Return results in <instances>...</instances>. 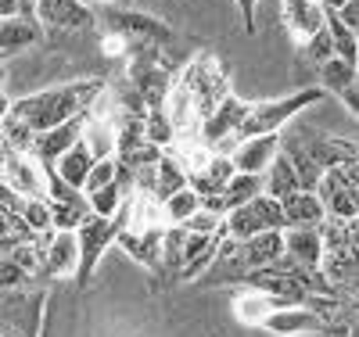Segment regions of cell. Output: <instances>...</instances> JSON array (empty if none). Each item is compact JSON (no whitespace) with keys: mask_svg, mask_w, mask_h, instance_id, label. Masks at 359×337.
<instances>
[{"mask_svg":"<svg viewBox=\"0 0 359 337\" xmlns=\"http://www.w3.org/2000/svg\"><path fill=\"white\" fill-rule=\"evenodd\" d=\"M4 187H11L18 198H47V169L25 155V151L4 147Z\"/></svg>","mask_w":359,"mask_h":337,"instance_id":"7","label":"cell"},{"mask_svg":"<svg viewBox=\"0 0 359 337\" xmlns=\"http://www.w3.org/2000/svg\"><path fill=\"white\" fill-rule=\"evenodd\" d=\"M43 301H47L43 291H8L4 294V333L40 337Z\"/></svg>","mask_w":359,"mask_h":337,"instance_id":"8","label":"cell"},{"mask_svg":"<svg viewBox=\"0 0 359 337\" xmlns=\"http://www.w3.org/2000/svg\"><path fill=\"white\" fill-rule=\"evenodd\" d=\"M280 151H284V137L273 133V137H252V140H241L233 151V165L237 172H252V176H266L269 165H273L280 158Z\"/></svg>","mask_w":359,"mask_h":337,"instance_id":"15","label":"cell"},{"mask_svg":"<svg viewBox=\"0 0 359 337\" xmlns=\"http://www.w3.org/2000/svg\"><path fill=\"white\" fill-rule=\"evenodd\" d=\"M323 11H345L348 8V0H320Z\"/></svg>","mask_w":359,"mask_h":337,"instance_id":"38","label":"cell"},{"mask_svg":"<svg viewBox=\"0 0 359 337\" xmlns=\"http://www.w3.org/2000/svg\"><path fill=\"white\" fill-rule=\"evenodd\" d=\"M86 126H90V115H79V118L65 122V126L40 133V137H36V144H33V158H36L43 169L57 165V162L65 158V151H69V147H76V144L86 137Z\"/></svg>","mask_w":359,"mask_h":337,"instance_id":"12","label":"cell"},{"mask_svg":"<svg viewBox=\"0 0 359 337\" xmlns=\"http://www.w3.org/2000/svg\"><path fill=\"white\" fill-rule=\"evenodd\" d=\"M4 259H11L15 266H22L29 277L43 273V240H29V244H18V248L4 252Z\"/></svg>","mask_w":359,"mask_h":337,"instance_id":"31","label":"cell"},{"mask_svg":"<svg viewBox=\"0 0 359 337\" xmlns=\"http://www.w3.org/2000/svg\"><path fill=\"white\" fill-rule=\"evenodd\" d=\"M180 86L187 90V97L194 101L198 115H201V126H205V118L212 115L233 90H230V79H226V69L219 65V57L216 54H208V50H198L184 69H180Z\"/></svg>","mask_w":359,"mask_h":337,"instance_id":"2","label":"cell"},{"mask_svg":"<svg viewBox=\"0 0 359 337\" xmlns=\"http://www.w3.org/2000/svg\"><path fill=\"white\" fill-rule=\"evenodd\" d=\"M266 230H287V219H284V201L277 198H269V194H259L255 201L241 205V208H233L226 223H223V233L230 240H252Z\"/></svg>","mask_w":359,"mask_h":337,"instance_id":"4","label":"cell"},{"mask_svg":"<svg viewBox=\"0 0 359 337\" xmlns=\"http://www.w3.org/2000/svg\"><path fill=\"white\" fill-rule=\"evenodd\" d=\"M280 22L287 36L298 47H306L313 36H320L327 29V11L320 0H280Z\"/></svg>","mask_w":359,"mask_h":337,"instance_id":"10","label":"cell"},{"mask_svg":"<svg viewBox=\"0 0 359 337\" xmlns=\"http://www.w3.org/2000/svg\"><path fill=\"white\" fill-rule=\"evenodd\" d=\"M22 216H25V223L33 226V233H36L40 240H47V237L57 233V230H54V216H50V201H47V198H29V201L22 205Z\"/></svg>","mask_w":359,"mask_h":337,"instance_id":"28","label":"cell"},{"mask_svg":"<svg viewBox=\"0 0 359 337\" xmlns=\"http://www.w3.org/2000/svg\"><path fill=\"white\" fill-rule=\"evenodd\" d=\"M320 83L327 94H334L355 118H359V65H345V61L331 57L320 69Z\"/></svg>","mask_w":359,"mask_h":337,"instance_id":"18","label":"cell"},{"mask_svg":"<svg viewBox=\"0 0 359 337\" xmlns=\"http://www.w3.org/2000/svg\"><path fill=\"white\" fill-rule=\"evenodd\" d=\"M94 165H97V155H94V147H90V140L83 137L76 147L65 151V158L57 162L54 169H57V176H62L65 183H72L76 191H83L86 179H90V172H94Z\"/></svg>","mask_w":359,"mask_h":337,"instance_id":"21","label":"cell"},{"mask_svg":"<svg viewBox=\"0 0 359 337\" xmlns=\"http://www.w3.org/2000/svg\"><path fill=\"white\" fill-rule=\"evenodd\" d=\"M262 330L277 333V337H313V333L327 330V319H323V312L309 309V305H280L277 312L266 316Z\"/></svg>","mask_w":359,"mask_h":337,"instance_id":"11","label":"cell"},{"mask_svg":"<svg viewBox=\"0 0 359 337\" xmlns=\"http://www.w3.org/2000/svg\"><path fill=\"white\" fill-rule=\"evenodd\" d=\"M316 101H323V86H306L298 94H287V97H277V101H259L252 104V115L241 130V140H252V137H273L284 130V122H291L302 108H313Z\"/></svg>","mask_w":359,"mask_h":337,"instance_id":"3","label":"cell"},{"mask_svg":"<svg viewBox=\"0 0 359 337\" xmlns=\"http://www.w3.org/2000/svg\"><path fill=\"white\" fill-rule=\"evenodd\" d=\"M259 194H266V176L237 172V176L226 183V191H223V208H226V216H230L233 208H241V205L255 201Z\"/></svg>","mask_w":359,"mask_h":337,"instance_id":"25","label":"cell"},{"mask_svg":"<svg viewBox=\"0 0 359 337\" xmlns=\"http://www.w3.org/2000/svg\"><path fill=\"white\" fill-rule=\"evenodd\" d=\"M101 22H104V29H111V33H118V36H126L130 43H147V47H165L176 36L162 18L144 15V11H130V8L108 11V15H101Z\"/></svg>","mask_w":359,"mask_h":337,"instance_id":"6","label":"cell"},{"mask_svg":"<svg viewBox=\"0 0 359 337\" xmlns=\"http://www.w3.org/2000/svg\"><path fill=\"white\" fill-rule=\"evenodd\" d=\"M43 36V25L36 15H18V18H4V25H0V50H4V57H15L22 54L25 47L40 43Z\"/></svg>","mask_w":359,"mask_h":337,"instance_id":"19","label":"cell"},{"mask_svg":"<svg viewBox=\"0 0 359 337\" xmlns=\"http://www.w3.org/2000/svg\"><path fill=\"white\" fill-rule=\"evenodd\" d=\"M144 137L151 140L155 147H162V151L172 147V140H176V126H172V118H169L165 108L147 111V118H144Z\"/></svg>","mask_w":359,"mask_h":337,"instance_id":"29","label":"cell"},{"mask_svg":"<svg viewBox=\"0 0 359 337\" xmlns=\"http://www.w3.org/2000/svg\"><path fill=\"white\" fill-rule=\"evenodd\" d=\"M162 240H165V226H126L123 233H118V244H123V252L147 266V269H162Z\"/></svg>","mask_w":359,"mask_h":337,"instance_id":"14","label":"cell"},{"mask_svg":"<svg viewBox=\"0 0 359 337\" xmlns=\"http://www.w3.org/2000/svg\"><path fill=\"white\" fill-rule=\"evenodd\" d=\"M36 18L43 29H57V33H83V29H94L101 22L86 0H40Z\"/></svg>","mask_w":359,"mask_h":337,"instance_id":"9","label":"cell"},{"mask_svg":"<svg viewBox=\"0 0 359 337\" xmlns=\"http://www.w3.org/2000/svg\"><path fill=\"white\" fill-rule=\"evenodd\" d=\"M341 18H345V22L355 29V33H359V0H348V8L341 11Z\"/></svg>","mask_w":359,"mask_h":337,"instance_id":"37","label":"cell"},{"mask_svg":"<svg viewBox=\"0 0 359 337\" xmlns=\"http://www.w3.org/2000/svg\"><path fill=\"white\" fill-rule=\"evenodd\" d=\"M298 191H306L302 179H298V169H294V162L280 151V158L269 165V172H266V194L277 198V201H287V198L298 194Z\"/></svg>","mask_w":359,"mask_h":337,"instance_id":"22","label":"cell"},{"mask_svg":"<svg viewBox=\"0 0 359 337\" xmlns=\"http://www.w3.org/2000/svg\"><path fill=\"white\" fill-rule=\"evenodd\" d=\"M287 240V262H294L306 273H320L323 259H327V240H323V226H298V230H284Z\"/></svg>","mask_w":359,"mask_h":337,"instance_id":"13","label":"cell"},{"mask_svg":"<svg viewBox=\"0 0 359 337\" xmlns=\"http://www.w3.org/2000/svg\"><path fill=\"white\" fill-rule=\"evenodd\" d=\"M111 183H118V158H115V155H111V158H97L94 172H90L86 187H83V194H97V191L111 187Z\"/></svg>","mask_w":359,"mask_h":337,"instance_id":"32","label":"cell"},{"mask_svg":"<svg viewBox=\"0 0 359 337\" xmlns=\"http://www.w3.org/2000/svg\"><path fill=\"white\" fill-rule=\"evenodd\" d=\"M90 198V208H94V216H104V219H115L123 205L130 201V194L123 191V183H111V187L97 191V194H86Z\"/></svg>","mask_w":359,"mask_h":337,"instance_id":"30","label":"cell"},{"mask_svg":"<svg viewBox=\"0 0 359 337\" xmlns=\"http://www.w3.org/2000/svg\"><path fill=\"white\" fill-rule=\"evenodd\" d=\"M205 208L201 194L194 187H184L180 194H172L169 201H162V216H165V226H187L198 212Z\"/></svg>","mask_w":359,"mask_h":337,"instance_id":"26","label":"cell"},{"mask_svg":"<svg viewBox=\"0 0 359 337\" xmlns=\"http://www.w3.org/2000/svg\"><path fill=\"white\" fill-rule=\"evenodd\" d=\"M280 305H287V301H280V298H273V294H262V291L248 287V294H241V298L233 301V312H237V319H241V323L262 326L266 316H269V312H277Z\"/></svg>","mask_w":359,"mask_h":337,"instance_id":"23","label":"cell"},{"mask_svg":"<svg viewBox=\"0 0 359 337\" xmlns=\"http://www.w3.org/2000/svg\"><path fill=\"white\" fill-rule=\"evenodd\" d=\"M284 255H287L284 230H266V233H259V237L241 244V273L248 277V273H255V269H269V266L284 262Z\"/></svg>","mask_w":359,"mask_h":337,"instance_id":"17","label":"cell"},{"mask_svg":"<svg viewBox=\"0 0 359 337\" xmlns=\"http://www.w3.org/2000/svg\"><path fill=\"white\" fill-rule=\"evenodd\" d=\"M104 94H108L104 79H72V83L36 90V94H25L11 104L4 101V115H15L18 122H25L40 137V133L65 126V122H72L79 115H90Z\"/></svg>","mask_w":359,"mask_h":337,"instance_id":"1","label":"cell"},{"mask_svg":"<svg viewBox=\"0 0 359 337\" xmlns=\"http://www.w3.org/2000/svg\"><path fill=\"white\" fill-rule=\"evenodd\" d=\"M184 187H191V172H187L184 158H176L172 151H165V158L158 162V187H155V198H158V201H169L172 194H180Z\"/></svg>","mask_w":359,"mask_h":337,"instance_id":"24","label":"cell"},{"mask_svg":"<svg viewBox=\"0 0 359 337\" xmlns=\"http://www.w3.org/2000/svg\"><path fill=\"white\" fill-rule=\"evenodd\" d=\"M223 223H226V216H219V212H208V208H201L198 216L187 223V230H191V233H223Z\"/></svg>","mask_w":359,"mask_h":337,"instance_id":"34","label":"cell"},{"mask_svg":"<svg viewBox=\"0 0 359 337\" xmlns=\"http://www.w3.org/2000/svg\"><path fill=\"white\" fill-rule=\"evenodd\" d=\"M284 219H287V230H298V226H323L327 219V205L316 191H298L284 201Z\"/></svg>","mask_w":359,"mask_h":337,"instance_id":"20","label":"cell"},{"mask_svg":"<svg viewBox=\"0 0 359 337\" xmlns=\"http://www.w3.org/2000/svg\"><path fill=\"white\" fill-rule=\"evenodd\" d=\"M79 233H54L43 240V277H79Z\"/></svg>","mask_w":359,"mask_h":337,"instance_id":"16","label":"cell"},{"mask_svg":"<svg viewBox=\"0 0 359 337\" xmlns=\"http://www.w3.org/2000/svg\"><path fill=\"white\" fill-rule=\"evenodd\" d=\"M76 233H79V252H83L76 284L79 287H90V280H94V273H97V262L104 259V252L118 240V233H123V223H118V219H104V216H90Z\"/></svg>","mask_w":359,"mask_h":337,"instance_id":"5","label":"cell"},{"mask_svg":"<svg viewBox=\"0 0 359 337\" xmlns=\"http://www.w3.org/2000/svg\"><path fill=\"white\" fill-rule=\"evenodd\" d=\"M302 54H306V57L313 61L316 69H323L327 61L334 57V40H331V29H323L320 36H313V40H309V43L302 47Z\"/></svg>","mask_w":359,"mask_h":337,"instance_id":"33","label":"cell"},{"mask_svg":"<svg viewBox=\"0 0 359 337\" xmlns=\"http://www.w3.org/2000/svg\"><path fill=\"white\" fill-rule=\"evenodd\" d=\"M233 4H237V11H241V25H245V33H248V36H255V11H259L262 0H233Z\"/></svg>","mask_w":359,"mask_h":337,"instance_id":"36","label":"cell"},{"mask_svg":"<svg viewBox=\"0 0 359 337\" xmlns=\"http://www.w3.org/2000/svg\"><path fill=\"white\" fill-rule=\"evenodd\" d=\"M25 280H29V273L22 266H15L11 259H4V266H0V284H4V294L8 291H25Z\"/></svg>","mask_w":359,"mask_h":337,"instance_id":"35","label":"cell"},{"mask_svg":"<svg viewBox=\"0 0 359 337\" xmlns=\"http://www.w3.org/2000/svg\"><path fill=\"white\" fill-rule=\"evenodd\" d=\"M187 240H191V230H187V226H165V240H162V273H169V277H180V273H184Z\"/></svg>","mask_w":359,"mask_h":337,"instance_id":"27","label":"cell"}]
</instances>
